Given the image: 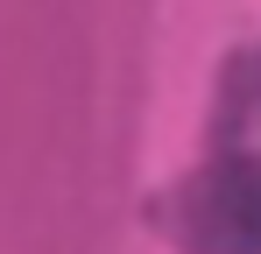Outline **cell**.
I'll return each mask as SVG.
<instances>
[{"label": "cell", "instance_id": "obj_1", "mask_svg": "<svg viewBox=\"0 0 261 254\" xmlns=\"http://www.w3.org/2000/svg\"><path fill=\"white\" fill-rule=\"evenodd\" d=\"M170 240L184 254H261V156L205 163L170 205Z\"/></svg>", "mask_w": 261, "mask_h": 254}]
</instances>
